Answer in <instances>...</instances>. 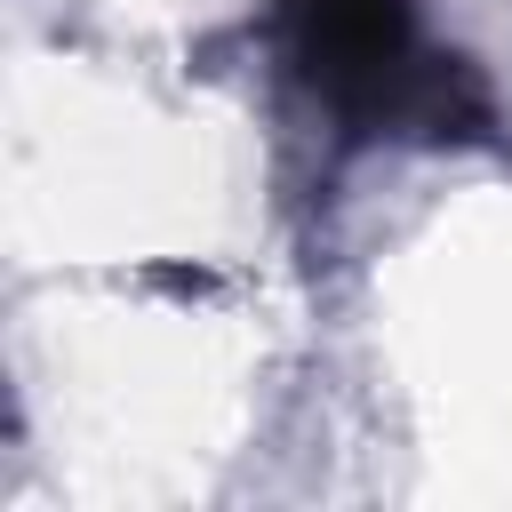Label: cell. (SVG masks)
Wrapping results in <instances>:
<instances>
[{
    "label": "cell",
    "mask_w": 512,
    "mask_h": 512,
    "mask_svg": "<svg viewBox=\"0 0 512 512\" xmlns=\"http://www.w3.org/2000/svg\"><path fill=\"white\" fill-rule=\"evenodd\" d=\"M288 56L304 88L352 136H424V144H488L496 104L464 56L424 48L416 0H280Z\"/></svg>",
    "instance_id": "cell-1"
}]
</instances>
